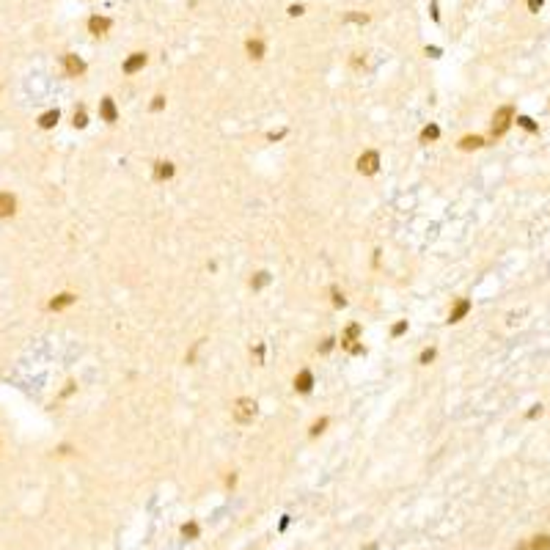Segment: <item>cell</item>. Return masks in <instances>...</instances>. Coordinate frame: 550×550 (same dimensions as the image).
<instances>
[{
	"label": "cell",
	"instance_id": "39",
	"mask_svg": "<svg viewBox=\"0 0 550 550\" xmlns=\"http://www.w3.org/2000/svg\"><path fill=\"white\" fill-rule=\"evenodd\" d=\"M58 454H72V446H69V443H63V446H58Z\"/></svg>",
	"mask_w": 550,
	"mask_h": 550
},
{
	"label": "cell",
	"instance_id": "12",
	"mask_svg": "<svg viewBox=\"0 0 550 550\" xmlns=\"http://www.w3.org/2000/svg\"><path fill=\"white\" fill-rule=\"evenodd\" d=\"M58 121H61V110L50 108V110H44V113L36 119V124H39V130H55Z\"/></svg>",
	"mask_w": 550,
	"mask_h": 550
},
{
	"label": "cell",
	"instance_id": "25",
	"mask_svg": "<svg viewBox=\"0 0 550 550\" xmlns=\"http://www.w3.org/2000/svg\"><path fill=\"white\" fill-rule=\"evenodd\" d=\"M333 347H336V338L327 336V338H322V344H317V352H319V355H327Z\"/></svg>",
	"mask_w": 550,
	"mask_h": 550
},
{
	"label": "cell",
	"instance_id": "36",
	"mask_svg": "<svg viewBox=\"0 0 550 550\" xmlns=\"http://www.w3.org/2000/svg\"><path fill=\"white\" fill-rule=\"evenodd\" d=\"M286 135V130H278V132H270V135H267V140H281Z\"/></svg>",
	"mask_w": 550,
	"mask_h": 550
},
{
	"label": "cell",
	"instance_id": "28",
	"mask_svg": "<svg viewBox=\"0 0 550 550\" xmlns=\"http://www.w3.org/2000/svg\"><path fill=\"white\" fill-rule=\"evenodd\" d=\"M344 22H358V25H366V22H369V14H355V11H349V14L344 17Z\"/></svg>",
	"mask_w": 550,
	"mask_h": 550
},
{
	"label": "cell",
	"instance_id": "33",
	"mask_svg": "<svg viewBox=\"0 0 550 550\" xmlns=\"http://www.w3.org/2000/svg\"><path fill=\"white\" fill-rule=\"evenodd\" d=\"M303 11H306V9H303L300 3H292V6H289V17H300Z\"/></svg>",
	"mask_w": 550,
	"mask_h": 550
},
{
	"label": "cell",
	"instance_id": "15",
	"mask_svg": "<svg viewBox=\"0 0 550 550\" xmlns=\"http://www.w3.org/2000/svg\"><path fill=\"white\" fill-rule=\"evenodd\" d=\"M360 333H363V327H360L358 322H352V325H347V330L341 333V349H349V344L360 341Z\"/></svg>",
	"mask_w": 550,
	"mask_h": 550
},
{
	"label": "cell",
	"instance_id": "26",
	"mask_svg": "<svg viewBox=\"0 0 550 550\" xmlns=\"http://www.w3.org/2000/svg\"><path fill=\"white\" fill-rule=\"evenodd\" d=\"M531 550H550V536H534V542H531Z\"/></svg>",
	"mask_w": 550,
	"mask_h": 550
},
{
	"label": "cell",
	"instance_id": "2",
	"mask_svg": "<svg viewBox=\"0 0 550 550\" xmlns=\"http://www.w3.org/2000/svg\"><path fill=\"white\" fill-rule=\"evenodd\" d=\"M512 121H514V108L512 105H504V108H498L493 113V127H490V135L493 138H501L504 132L512 127Z\"/></svg>",
	"mask_w": 550,
	"mask_h": 550
},
{
	"label": "cell",
	"instance_id": "29",
	"mask_svg": "<svg viewBox=\"0 0 550 550\" xmlns=\"http://www.w3.org/2000/svg\"><path fill=\"white\" fill-rule=\"evenodd\" d=\"M201 344H204V338H201V341H196V344H193V347H190V352L185 355V363H196V355H198V349H201Z\"/></svg>",
	"mask_w": 550,
	"mask_h": 550
},
{
	"label": "cell",
	"instance_id": "18",
	"mask_svg": "<svg viewBox=\"0 0 550 550\" xmlns=\"http://www.w3.org/2000/svg\"><path fill=\"white\" fill-rule=\"evenodd\" d=\"M72 124L77 127V130H85V127H88V113H85V105H77V108H74Z\"/></svg>",
	"mask_w": 550,
	"mask_h": 550
},
{
	"label": "cell",
	"instance_id": "11",
	"mask_svg": "<svg viewBox=\"0 0 550 550\" xmlns=\"http://www.w3.org/2000/svg\"><path fill=\"white\" fill-rule=\"evenodd\" d=\"M74 303H77V295H74V292H58V295L47 303V308H50V311H63V308L74 306Z\"/></svg>",
	"mask_w": 550,
	"mask_h": 550
},
{
	"label": "cell",
	"instance_id": "13",
	"mask_svg": "<svg viewBox=\"0 0 550 550\" xmlns=\"http://www.w3.org/2000/svg\"><path fill=\"white\" fill-rule=\"evenodd\" d=\"M173 173H176V165H173L171 160H157L154 162V179L157 182H168V179H173Z\"/></svg>",
	"mask_w": 550,
	"mask_h": 550
},
{
	"label": "cell",
	"instance_id": "24",
	"mask_svg": "<svg viewBox=\"0 0 550 550\" xmlns=\"http://www.w3.org/2000/svg\"><path fill=\"white\" fill-rule=\"evenodd\" d=\"M407 319H399V322H394V327H391V338H399V336H405L407 333Z\"/></svg>",
	"mask_w": 550,
	"mask_h": 550
},
{
	"label": "cell",
	"instance_id": "21",
	"mask_svg": "<svg viewBox=\"0 0 550 550\" xmlns=\"http://www.w3.org/2000/svg\"><path fill=\"white\" fill-rule=\"evenodd\" d=\"M435 358H437V349L435 347H424V349H421V355H418V363L421 366H429Z\"/></svg>",
	"mask_w": 550,
	"mask_h": 550
},
{
	"label": "cell",
	"instance_id": "27",
	"mask_svg": "<svg viewBox=\"0 0 550 550\" xmlns=\"http://www.w3.org/2000/svg\"><path fill=\"white\" fill-rule=\"evenodd\" d=\"M514 121H517L523 130H528V132H536V124H534V119H528V116H514Z\"/></svg>",
	"mask_w": 550,
	"mask_h": 550
},
{
	"label": "cell",
	"instance_id": "4",
	"mask_svg": "<svg viewBox=\"0 0 550 550\" xmlns=\"http://www.w3.org/2000/svg\"><path fill=\"white\" fill-rule=\"evenodd\" d=\"M85 61L77 55V52H63V72L69 74V77H83L85 74Z\"/></svg>",
	"mask_w": 550,
	"mask_h": 550
},
{
	"label": "cell",
	"instance_id": "40",
	"mask_svg": "<svg viewBox=\"0 0 550 550\" xmlns=\"http://www.w3.org/2000/svg\"><path fill=\"white\" fill-rule=\"evenodd\" d=\"M0 91H3V85H0Z\"/></svg>",
	"mask_w": 550,
	"mask_h": 550
},
{
	"label": "cell",
	"instance_id": "38",
	"mask_svg": "<svg viewBox=\"0 0 550 550\" xmlns=\"http://www.w3.org/2000/svg\"><path fill=\"white\" fill-rule=\"evenodd\" d=\"M426 55H432V58H440V47H426Z\"/></svg>",
	"mask_w": 550,
	"mask_h": 550
},
{
	"label": "cell",
	"instance_id": "6",
	"mask_svg": "<svg viewBox=\"0 0 550 550\" xmlns=\"http://www.w3.org/2000/svg\"><path fill=\"white\" fill-rule=\"evenodd\" d=\"M146 63H149V55H146V52H140V50L130 52V55L124 58V63H121V72H124V74H138Z\"/></svg>",
	"mask_w": 550,
	"mask_h": 550
},
{
	"label": "cell",
	"instance_id": "7",
	"mask_svg": "<svg viewBox=\"0 0 550 550\" xmlns=\"http://www.w3.org/2000/svg\"><path fill=\"white\" fill-rule=\"evenodd\" d=\"M314 385H317V380H314L311 369H300V372L295 374V391H297V394L308 396L314 391Z\"/></svg>",
	"mask_w": 550,
	"mask_h": 550
},
{
	"label": "cell",
	"instance_id": "32",
	"mask_svg": "<svg viewBox=\"0 0 550 550\" xmlns=\"http://www.w3.org/2000/svg\"><path fill=\"white\" fill-rule=\"evenodd\" d=\"M74 391H77V385H74V383H66V388L61 391V399H69V396H72Z\"/></svg>",
	"mask_w": 550,
	"mask_h": 550
},
{
	"label": "cell",
	"instance_id": "20",
	"mask_svg": "<svg viewBox=\"0 0 550 550\" xmlns=\"http://www.w3.org/2000/svg\"><path fill=\"white\" fill-rule=\"evenodd\" d=\"M327 426H330V418H327V415H322V418H317L311 426H308V437H319L322 432L327 429Z\"/></svg>",
	"mask_w": 550,
	"mask_h": 550
},
{
	"label": "cell",
	"instance_id": "37",
	"mask_svg": "<svg viewBox=\"0 0 550 550\" xmlns=\"http://www.w3.org/2000/svg\"><path fill=\"white\" fill-rule=\"evenodd\" d=\"M542 9V0H528V11H539Z\"/></svg>",
	"mask_w": 550,
	"mask_h": 550
},
{
	"label": "cell",
	"instance_id": "10",
	"mask_svg": "<svg viewBox=\"0 0 550 550\" xmlns=\"http://www.w3.org/2000/svg\"><path fill=\"white\" fill-rule=\"evenodd\" d=\"M110 28H113V20H110V17H102V14L88 17V33H94V36H105Z\"/></svg>",
	"mask_w": 550,
	"mask_h": 550
},
{
	"label": "cell",
	"instance_id": "31",
	"mask_svg": "<svg viewBox=\"0 0 550 550\" xmlns=\"http://www.w3.org/2000/svg\"><path fill=\"white\" fill-rule=\"evenodd\" d=\"M347 352H352V355H366V347H363L360 341H355V344H349Z\"/></svg>",
	"mask_w": 550,
	"mask_h": 550
},
{
	"label": "cell",
	"instance_id": "30",
	"mask_svg": "<svg viewBox=\"0 0 550 550\" xmlns=\"http://www.w3.org/2000/svg\"><path fill=\"white\" fill-rule=\"evenodd\" d=\"M250 355H253V358H256V363L261 366V360H264V344H256V347L250 349Z\"/></svg>",
	"mask_w": 550,
	"mask_h": 550
},
{
	"label": "cell",
	"instance_id": "1",
	"mask_svg": "<svg viewBox=\"0 0 550 550\" xmlns=\"http://www.w3.org/2000/svg\"><path fill=\"white\" fill-rule=\"evenodd\" d=\"M231 415H234V421L242 424V426L253 424L256 415H259V402L250 399V396H239V399L234 402V407H231Z\"/></svg>",
	"mask_w": 550,
	"mask_h": 550
},
{
	"label": "cell",
	"instance_id": "3",
	"mask_svg": "<svg viewBox=\"0 0 550 550\" xmlns=\"http://www.w3.org/2000/svg\"><path fill=\"white\" fill-rule=\"evenodd\" d=\"M380 165H383V160H380V151L377 149H366L363 154L355 160V168H358L360 176H374V173L380 171Z\"/></svg>",
	"mask_w": 550,
	"mask_h": 550
},
{
	"label": "cell",
	"instance_id": "16",
	"mask_svg": "<svg viewBox=\"0 0 550 550\" xmlns=\"http://www.w3.org/2000/svg\"><path fill=\"white\" fill-rule=\"evenodd\" d=\"M457 146L462 151H476V149H482V146H484V138L482 135H465V138H460Z\"/></svg>",
	"mask_w": 550,
	"mask_h": 550
},
{
	"label": "cell",
	"instance_id": "17",
	"mask_svg": "<svg viewBox=\"0 0 550 550\" xmlns=\"http://www.w3.org/2000/svg\"><path fill=\"white\" fill-rule=\"evenodd\" d=\"M437 138H440V127H437V124H426L424 130L418 132V140H421V143H435Z\"/></svg>",
	"mask_w": 550,
	"mask_h": 550
},
{
	"label": "cell",
	"instance_id": "14",
	"mask_svg": "<svg viewBox=\"0 0 550 550\" xmlns=\"http://www.w3.org/2000/svg\"><path fill=\"white\" fill-rule=\"evenodd\" d=\"M245 52H248L250 61H261V58L267 55V47H264V42H261V39L250 36L248 42H245Z\"/></svg>",
	"mask_w": 550,
	"mask_h": 550
},
{
	"label": "cell",
	"instance_id": "8",
	"mask_svg": "<svg viewBox=\"0 0 550 550\" xmlns=\"http://www.w3.org/2000/svg\"><path fill=\"white\" fill-rule=\"evenodd\" d=\"M471 308H473V303L468 300V297H460V300H454V306H451V311H448V325H457V322H462L471 314Z\"/></svg>",
	"mask_w": 550,
	"mask_h": 550
},
{
	"label": "cell",
	"instance_id": "19",
	"mask_svg": "<svg viewBox=\"0 0 550 550\" xmlns=\"http://www.w3.org/2000/svg\"><path fill=\"white\" fill-rule=\"evenodd\" d=\"M270 281H272V278H270V272H267V270H259V272L253 275V278H250V289L259 292V289H264V286L270 284Z\"/></svg>",
	"mask_w": 550,
	"mask_h": 550
},
{
	"label": "cell",
	"instance_id": "34",
	"mask_svg": "<svg viewBox=\"0 0 550 550\" xmlns=\"http://www.w3.org/2000/svg\"><path fill=\"white\" fill-rule=\"evenodd\" d=\"M182 531H185V536H196V534H198V525H196V523H187Z\"/></svg>",
	"mask_w": 550,
	"mask_h": 550
},
{
	"label": "cell",
	"instance_id": "5",
	"mask_svg": "<svg viewBox=\"0 0 550 550\" xmlns=\"http://www.w3.org/2000/svg\"><path fill=\"white\" fill-rule=\"evenodd\" d=\"M99 121H105V124H116V121H119V108H116L113 97L99 99Z\"/></svg>",
	"mask_w": 550,
	"mask_h": 550
},
{
	"label": "cell",
	"instance_id": "35",
	"mask_svg": "<svg viewBox=\"0 0 550 550\" xmlns=\"http://www.w3.org/2000/svg\"><path fill=\"white\" fill-rule=\"evenodd\" d=\"M536 415H542V405H534L528 410V418H536Z\"/></svg>",
	"mask_w": 550,
	"mask_h": 550
},
{
	"label": "cell",
	"instance_id": "22",
	"mask_svg": "<svg viewBox=\"0 0 550 550\" xmlns=\"http://www.w3.org/2000/svg\"><path fill=\"white\" fill-rule=\"evenodd\" d=\"M330 297H333V308H344V306H347V297H344V292L338 289V286H330Z\"/></svg>",
	"mask_w": 550,
	"mask_h": 550
},
{
	"label": "cell",
	"instance_id": "23",
	"mask_svg": "<svg viewBox=\"0 0 550 550\" xmlns=\"http://www.w3.org/2000/svg\"><path fill=\"white\" fill-rule=\"evenodd\" d=\"M165 94H157V97H151V105H149V110L151 113H160V110H165Z\"/></svg>",
	"mask_w": 550,
	"mask_h": 550
},
{
	"label": "cell",
	"instance_id": "9",
	"mask_svg": "<svg viewBox=\"0 0 550 550\" xmlns=\"http://www.w3.org/2000/svg\"><path fill=\"white\" fill-rule=\"evenodd\" d=\"M17 215V196L9 190H0V218L9 220Z\"/></svg>",
	"mask_w": 550,
	"mask_h": 550
}]
</instances>
